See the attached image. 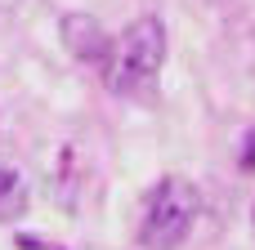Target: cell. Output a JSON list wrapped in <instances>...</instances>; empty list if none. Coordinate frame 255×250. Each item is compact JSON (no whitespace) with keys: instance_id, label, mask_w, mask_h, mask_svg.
Here are the masks:
<instances>
[{"instance_id":"1","label":"cell","mask_w":255,"mask_h":250,"mask_svg":"<svg viewBox=\"0 0 255 250\" xmlns=\"http://www.w3.org/2000/svg\"><path fill=\"white\" fill-rule=\"evenodd\" d=\"M197 210H202L197 188L179 174H166L148 192V206H143V219H139V246L179 250L184 237L193 233V224H197Z\"/></svg>"},{"instance_id":"2","label":"cell","mask_w":255,"mask_h":250,"mask_svg":"<svg viewBox=\"0 0 255 250\" xmlns=\"http://www.w3.org/2000/svg\"><path fill=\"white\" fill-rule=\"evenodd\" d=\"M161 63H166V27H161V18H139L121 36V45L112 49L103 72L117 94H143L157 81Z\"/></svg>"},{"instance_id":"3","label":"cell","mask_w":255,"mask_h":250,"mask_svg":"<svg viewBox=\"0 0 255 250\" xmlns=\"http://www.w3.org/2000/svg\"><path fill=\"white\" fill-rule=\"evenodd\" d=\"M63 45H67L72 58H81L90 67H108V58H112V40L99 27V18H90V13H67L63 18Z\"/></svg>"},{"instance_id":"4","label":"cell","mask_w":255,"mask_h":250,"mask_svg":"<svg viewBox=\"0 0 255 250\" xmlns=\"http://www.w3.org/2000/svg\"><path fill=\"white\" fill-rule=\"evenodd\" d=\"M27 210V179L18 166L0 161V219H18Z\"/></svg>"},{"instance_id":"5","label":"cell","mask_w":255,"mask_h":250,"mask_svg":"<svg viewBox=\"0 0 255 250\" xmlns=\"http://www.w3.org/2000/svg\"><path fill=\"white\" fill-rule=\"evenodd\" d=\"M81 174H85V166H81V148L67 143V148H63V166H58V197H63L67 210H76V201H81V192H76Z\"/></svg>"},{"instance_id":"6","label":"cell","mask_w":255,"mask_h":250,"mask_svg":"<svg viewBox=\"0 0 255 250\" xmlns=\"http://www.w3.org/2000/svg\"><path fill=\"white\" fill-rule=\"evenodd\" d=\"M242 166H247V170L255 166V130H251V148H247V161H242Z\"/></svg>"},{"instance_id":"7","label":"cell","mask_w":255,"mask_h":250,"mask_svg":"<svg viewBox=\"0 0 255 250\" xmlns=\"http://www.w3.org/2000/svg\"><path fill=\"white\" fill-rule=\"evenodd\" d=\"M0 4H9V0H0Z\"/></svg>"}]
</instances>
